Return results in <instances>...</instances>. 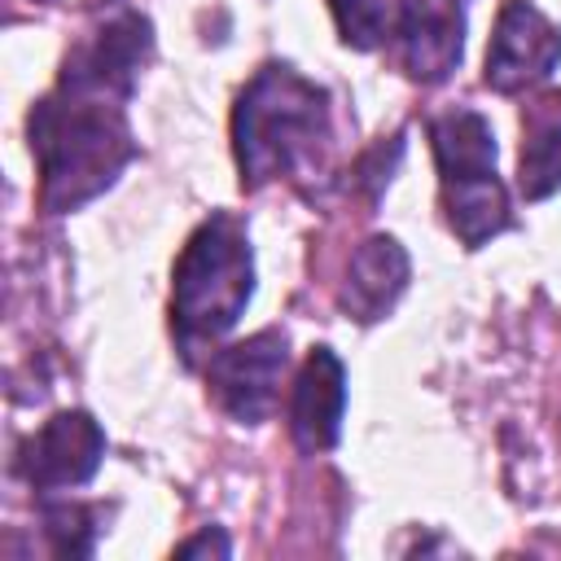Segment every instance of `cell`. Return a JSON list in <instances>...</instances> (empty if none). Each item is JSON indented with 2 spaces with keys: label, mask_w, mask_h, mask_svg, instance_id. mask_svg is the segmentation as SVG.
I'll use <instances>...</instances> for the list:
<instances>
[{
  "label": "cell",
  "mask_w": 561,
  "mask_h": 561,
  "mask_svg": "<svg viewBox=\"0 0 561 561\" xmlns=\"http://www.w3.org/2000/svg\"><path fill=\"white\" fill-rule=\"evenodd\" d=\"M517 188L526 202H543L561 188V92H543L522 110Z\"/></svg>",
  "instance_id": "12"
},
{
  "label": "cell",
  "mask_w": 561,
  "mask_h": 561,
  "mask_svg": "<svg viewBox=\"0 0 561 561\" xmlns=\"http://www.w3.org/2000/svg\"><path fill=\"white\" fill-rule=\"evenodd\" d=\"M31 158L39 167V202L53 215L101 197L136 158V140L118 96L57 79V92L35 101L26 118Z\"/></svg>",
  "instance_id": "1"
},
{
  "label": "cell",
  "mask_w": 561,
  "mask_h": 561,
  "mask_svg": "<svg viewBox=\"0 0 561 561\" xmlns=\"http://www.w3.org/2000/svg\"><path fill=\"white\" fill-rule=\"evenodd\" d=\"M408 272H412L408 250L394 237H381V232L368 237L346 263V280H342V294H337L342 311L355 316L359 324L381 320L399 302V294L408 289Z\"/></svg>",
  "instance_id": "10"
},
{
  "label": "cell",
  "mask_w": 561,
  "mask_h": 561,
  "mask_svg": "<svg viewBox=\"0 0 561 561\" xmlns=\"http://www.w3.org/2000/svg\"><path fill=\"white\" fill-rule=\"evenodd\" d=\"M153 53V26L140 13H118L105 26H96L61 66V83L88 88V92H105L127 101L131 83L140 75V66Z\"/></svg>",
  "instance_id": "7"
},
{
  "label": "cell",
  "mask_w": 561,
  "mask_h": 561,
  "mask_svg": "<svg viewBox=\"0 0 561 561\" xmlns=\"http://www.w3.org/2000/svg\"><path fill=\"white\" fill-rule=\"evenodd\" d=\"M175 552H180V557H228V552H232V543H228V535H224L219 526H206L202 535L184 539Z\"/></svg>",
  "instance_id": "16"
},
{
  "label": "cell",
  "mask_w": 561,
  "mask_h": 561,
  "mask_svg": "<svg viewBox=\"0 0 561 561\" xmlns=\"http://www.w3.org/2000/svg\"><path fill=\"white\" fill-rule=\"evenodd\" d=\"M430 145L438 162V188L495 175V131L478 110H447L430 123Z\"/></svg>",
  "instance_id": "11"
},
{
  "label": "cell",
  "mask_w": 561,
  "mask_h": 561,
  "mask_svg": "<svg viewBox=\"0 0 561 561\" xmlns=\"http://www.w3.org/2000/svg\"><path fill=\"white\" fill-rule=\"evenodd\" d=\"M342 412H346V368L329 346H316L307 364L298 368L294 399H289V434L294 443L316 456L329 451L342 434Z\"/></svg>",
  "instance_id": "8"
},
{
  "label": "cell",
  "mask_w": 561,
  "mask_h": 561,
  "mask_svg": "<svg viewBox=\"0 0 561 561\" xmlns=\"http://www.w3.org/2000/svg\"><path fill=\"white\" fill-rule=\"evenodd\" d=\"M399 61L416 83H443L465 53V13L456 0H408L399 26Z\"/></svg>",
  "instance_id": "9"
},
{
  "label": "cell",
  "mask_w": 561,
  "mask_h": 561,
  "mask_svg": "<svg viewBox=\"0 0 561 561\" xmlns=\"http://www.w3.org/2000/svg\"><path fill=\"white\" fill-rule=\"evenodd\" d=\"M289 368V342L280 329H263L245 342H232L210 355L206 386L219 412H228L241 425H259L276 412L280 381Z\"/></svg>",
  "instance_id": "4"
},
{
  "label": "cell",
  "mask_w": 561,
  "mask_h": 561,
  "mask_svg": "<svg viewBox=\"0 0 561 561\" xmlns=\"http://www.w3.org/2000/svg\"><path fill=\"white\" fill-rule=\"evenodd\" d=\"M254 294V254L245 224L237 215H210L184 241L171 280V329L180 351L193 359L202 346L219 342L245 311Z\"/></svg>",
  "instance_id": "3"
},
{
  "label": "cell",
  "mask_w": 561,
  "mask_h": 561,
  "mask_svg": "<svg viewBox=\"0 0 561 561\" xmlns=\"http://www.w3.org/2000/svg\"><path fill=\"white\" fill-rule=\"evenodd\" d=\"M44 535L57 557H92L96 548V508L88 504H44Z\"/></svg>",
  "instance_id": "15"
},
{
  "label": "cell",
  "mask_w": 561,
  "mask_h": 561,
  "mask_svg": "<svg viewBox=\"0 0 561 561\" xmlns=\"http://www.w3.org/2000/svg\"><path fill=\"white\" fill-rule=\"evenodd\" d=\"M557 61H561V31L530 0H504L495 13L486 61H482L486 88L504 96L530 92L543 79H552Z\"/></svg>",
  "instance_id": "5"
},
{
  "label": "cell",
  "mask_w": 561,
  "mask_h": 561,
  "mask_svg": "<svg viewBox=\"0 0 561 561\" xmlns=\"http://www.w3.org/2000/svg\"><path fill=\"white\" fill-rule=\"evenodd\" d=\"M105 456V430L88 412H57L18 447V473L35 491L83 486Z\"/></svg>",
  "instance_id": "6"
},
{
  "label": "cell",
  "mask_w": 561,
  "mask_h": 561,
  "mask_svg": "<svg viewBox=\"0 0 561 561\" xmlns=\"http://www.w3.org/2000/svg\"><path fill=\"white\" fill-rule=\"evenodd\" d=\"M329 140V92L289 66H263L237 96L232 153L245 188L307 171Z\"/></svg>",
  "instance_id": "2"
},
{
  "label": "cell",
  "mask_w": 561,
  "mask_h": 561,
  "mask_svg": "<svg viewBox=\"0 0 561 561\" xmlns=\"http://www.w3.org/2000/svg\"><path fill=\"white\" fill-rule=\"evenodd\" d=\"M329 13L337 22V35L346 48H381L399 35L408 0H329Z\"/></svg>",
  "instance_id": "14"
},
{
  "label": "cell",
  "mask_w": 561,
  "mask_h": 561,
  "mask_svg": "<svg viewBox=\"0 0 561 561\" xmlns=\"http://www.w3.org/2000/svg\"><path fill=\"white\" fill-rule=\"evenodd\" d=\"M443 215H447V228L469 250L486 245L491 237H500L513 224L508 193H504L500 175H482V180H465V184H443Z\"/></svg>",
  "instance_id": "13"
}]
</instances>
